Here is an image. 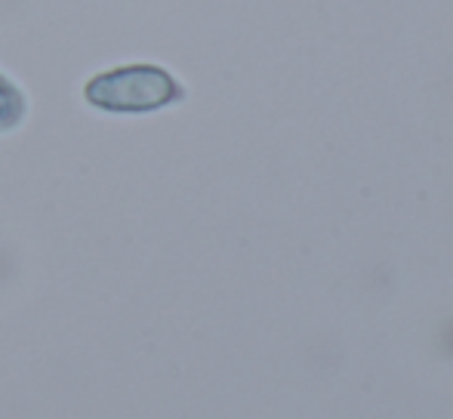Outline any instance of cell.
Segmentation results:
<instances>
[{"label": "cell", "mask_w": 453, "mask_h": 419, "mask_svg": "<svg viewBox=\"0 0 453 419\" xmlns=\"http://www.w3.org/2000/svg\"><path fill=\"white\" fill-rule=\"evenodd\" d=\"M25 111H28V103H25L22 90L6 74H0V133L22 124Z\"/></svg>", "instance_id": "2"}, {"label": "cell", "mask_w": 453, "mask_h": 419, "mask_svg": "<svg viewBox=\"0 0 453 419\" xmlns=\"http://www.w3.org/2000/svg\"><path fill=\"white\" fill-rule=\"evenodd\" d=\"M84 96L93 108L114 114H145L167 108L182 99L180 80L157 65H124L114 72L96 74L84 87Z\"/></svg>", "instance_id": "1"}]
</instances>
